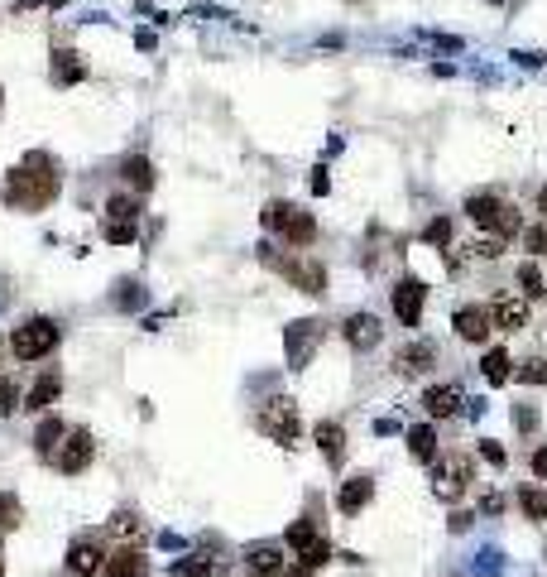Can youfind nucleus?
Here are the masks:
<instances>
[{
    "instance_id": "1",
    "label": "nucleus",
    "mask_w": 547,
    "mask_h": 577,
    "mask_svg": "<svg viewBox=\"0 0 547 577\" xmlns=\"http://www.w3.org/2000/svg\"><path fill=\"white\" fill-rule=\"evenodd\" d=\"M58 188H63L58 164H53L48 155H25L10 169V178H5V202L15 212H39V208H48V202L58 198Z\"/></svg>"
},
{
    "instance_id": "2",
    "label": "nucleus",
    "mask_w": 547,
    "mask_h": 577,
    "mask_svg": "<svg viewBox=\"0 0 547 577\" xmlns=\"http://www.w3.org/2000/svg\"><path fill=\"white\" fill-rule=\"evenodd\" d=\"M255 428H259L264 438H274L279 448H293L298 433H303V419H298V404H293L289 395H274V400H264V404H259Z\"/></svg>"
},
{
    "instance_id": "3",
    "label": "nucleus",
    "mask_w": 547,
    "mask_h": 577,
    "mask_svg": "<svg viewBox=\"0 0 547 577\" xmlns=\"http://www.w3.org/2000/svg\"><path fill=\"white\" fill-rule=\"evenodd\" d=\"M466 217L476 221V227H489L500 240L523 231L519 208H514V202H504V198H495V193H476V198H466Z\"/></svg>"
},
{
    "instance_id": "4",
    "label": "nucleus",
    "mask_w": 547,
    "mask_h": 577,
    "mask_svg": "<svg viewBox=\"0 0 547 577\" xmlns=\"http://www.w3.org/2000/svg\"><path fill=\"white\" fill-rule=\"evenodd\" d=\"M264 227L279 231L293 251H303V246H312V240H317V221H312V212L293 208V202H269V208H264Z\"/></svg>"
},
{
    "instance_id": "5",
    "label": "nucleus",
    "mask_w": 547,
    "mask_h": 577,
    "mask_svg": "<svg viewBox=\"0 0 547 577\" xmlns=\"http://www.w3.org/2000/svg\"><path fill=\"white\" fill-rule=\"evenodd\" d=\"M259 260H264L269 270H279V274H284L293 289H303V294H322V289H327V274H322V265H317V260L279 255L274 246H259Z\"/></svg>"
},
{
    "instance_id": "6",
    "label": "nucleus",
    "mask_w": 547,
    "mask_h": 577,
    "mask_svg": "<svg viewBox=\"0 0 547 577\" xmlns=\"http://www.w3.org/2000/svg\"><path fill=\"white\" fill-rule=\"evenodd\" d=\"M58 337H63V327L53 323V318H29V323H20L15 327V337H10V351L20 361H44L53 347H58Z\"/></svg>"
},
{
    "instance_id": "7",
    "label": "nucleus",
    "mask_w": 547,
    "mask_h": 577,
    "mask_svg": "<svg viewBox=\"0 0 547 577\" xmlns=\"http://www.w3.org/2000/svg\"><path fill=\"white\" fill-rule=\"evenodd\" d=\"M91 457H97V443H91L87 428H68V438H63V448L53 453V467H58L63 476H78L91 467Z\"/></svg>"
},
{
    "instance_id": "8",
    "label": "nucleus",
    "mask_w": 547,
    "mask_h": 577,
    "mask_svg": "<svg viewBox=\"0 0 547 577\" xmlns=\"http://www.w3.org/2000/svg\"><path fill=\"white\" fill-rule=\"evenodd\" d=\"M423 304H427V284L423 279H399L394 284V318L404 327H418L423 323Z\"/></svg>"
},
{
    "instance_id": "9",
    "label": "nucleus",
    "mask_w": 547,
    "mask_h": 577,
    "mask_svg": "<svg viewBox=\"0 0 547 577\" xmlns=\"http://www.w3.org/2000/svg\"><path fill=\"white\" fill-rule=\"evenodd\" d=\"M317 342H322V323H317V318L293 323V327H289V337H284V347H289V366H293V370H303V366L312 361Z\"/></svg>"
},
{
    "instance_id": "10",
    "label": "nucleus",
    "mask_w": 547,
    "mask_h": 577,
    "mask_svg": "<svg viewBox=\"0 0 547 577\" xmlns=\"http://www.w3.org/2000/svg\"><path fill=\"white\" fill-rule=\"evenodd\" d=\"M245 572L250 577H284V544L264 539V544L245 549Z\"/></svg>"
},
{
    "instance_id": "11",
    "label": "nucleus",
    "mask_w": 547,
    "mask_h": 577,
    "mask_svg": "<svg viewBox=\"0 0 547 577\" xmlns=\"http://www.w3.org/2000/svg\"><path fill=\"white\" fill-rule=\"evenodd\" d=\"M342 337H346V347H355V351H370V347H380L384 327H380V318H374V313H351V318L342 323Z\"/></svg>"
},
{
    "instance_id": "12",
    "label": "nucleus",
    "mask_w": 547,
    "mask_h": 577,
    "mask_svg": "<svg viewBox=\"0 0 547 577\" xmlns=\"http://www.w3.org/2000/svg\"><path fill=\"white\" fill-rule=\"evenodd\" d=\"M374 500V476L370 472H355V476H346L342 481V496H336V510L342 515H361L365 506Z\"/></svg>"
},
{
    "instance_id": "13",
    "label": "nucleus",
    "mask_w": 547,
    "mask_h": 577,
    "mask_svg": "<svg viewBox=\"0 0 547 577\" xmlns=\"http://www.w3.org/2000/svg\"><path fill=\"white\" fill-rule=\"evenodd\" d=\"M432 476H437V496H447V500H457L466 486H470V462L466 457H447V462H432Z\"/></svg>"
},
{
    "instance_id": "14",
    "label": "nucleus",
    "mask_w": 547,
    "mask_h": 577,
    "mask_svg": "<svg viewBox=\"0 0 547 577\" xmlns=\"http://www.w3.org/2000/svg\"><path fill=\"white\" fill-rule=\"evenodd\" d=\"M106 549L97 544V539H78V544L68 549V572H78V577H97L106 568Z\"/></svg>"
},
{
    "instance_id": "15",
    "label": "nucleus",
    "mask_w": 547,
    "mask_h": 577,
    "mask_svg": "<svg viewBox=\"0 0 547 577\" xmlns=\"http://www.w3.org/2000/svg\"><path fill=\"white\" fill-rule=\"evenodd\" d=\"M461 385H427V395H423V409H427V419H457L461 414Z\"/></svg>"
},
{
    "instance_id": "16",
    "label": "nucleus",
    "mask_w": 547,
    "mask_h": 577,
    "mask_svg": "<svg viewBox=\"0 0 547 577\" xmlns=\"http://www.w3.org/2000/svg\"><path fill=\"white\" fill-rule=\"evenodd\" d=\"M432 361H437V351H432L427 342H408L394 351V376H423V370H432Z\"/></svg>"
},
{
    "instance_id": "17",
    "label": "nucleus",
    "mask_w": 547,
    "mask_h": 577,
    "mask_svg": "<svg viewBox=\"0 0 547 577\" xmlns=\"http://www.w3.org/2000/svg\"><path fill=\"white\" fill-rule=\"evenodd\" d=\"M101 577H149V558L135 544H125V549H116V553L106 558Z\"/></svg>"
},
{
    "instance_id": "18",
    "label": "nucleus",
    "mask_w": 547,
    "mask_h": 577,
    "mask_svg": "<svg viewBox=\"0 0 547 577\" xmlns=\"http://www.w3.org/2000/svg\"><path fill=\"white\" fill-rule=\"evenodd\" d=\"M312 438H317V453H322L331 467H342V462H346V428L331 423V419H322V423L312 428Z\"/></svg>"
},
{
    "instance_id": "19",
    "label": "nucleus",
    "mask_w": 547,
    "mask_h": 577,
    "mask_svg": "<svg viewBox=\"0 0 547 577\" xmlns=\"http://www.w3.org/2000/svg\"><path fill=\"white\" fill-rule=\"evenodd\" d=\"M489 323H495L500 332L528 327V299H495V304H489Z\"/></svg>"
},
{
    "instance_id": "20",
    "label": "nucleus",
    "mask_w": 547,
    "mask_h": 577,
    "mask_svg": "<svg viewBox=\"0 0 547 577\" xmlns=\"http://www.w3.org/2000/svg\"><path fill=\"white\" fill-rule=\"evenodd\" d=\"M58 395H63V376H58V370H44V376L29 385L25 409H34V414H44V409H48L53 400H58Z\"/></svg>"
},
{
    "instance_id": "21",
    "label": "nucleus",
    "mask_w": 547,
    "mask_h": 577,
    "mask_svg": "<svg viewBox=\"0 0 547 577\" xmlns=\"http://www.w3.org/2000/svg\"><path fill=\"white\" fill-rule=\"evenodd\" d=\"M63 438H68V423L48 414V419H44L39 428H34V453H39V457H48V462H53V453H58V448H63Z\"/></svg>"
},
{
    "instance_id": "22",
    "label": "nucleus",
    "mask_w": 547,
    "mask_h": 577,
    "mask_svg": "<svg viewBox=\"0 0 547 577\" xmlns=\"http://www.w3.org/2000/svg\"><path fill=\"white\" fill-rule=\"evenodd\" d=\"M489 327H495V323H489V313L476 308V304L457 313V337H466V342H485V337H489Z\"/></svg>"
},
{
    "instance_id": "23",
    "label": "nucleus",
    "mask_w": 547,
    "mask_h": 577,
    "mask_svg": "<svg viewBox=\"0 0 547 577\" xmlns=\"http://www.w3.org/2000/svg\"><path fill=\"white\" fill-rule=\"evenodd\" d=\"M82 78H87L82 53H72V48H58V53H53V82H58V87H72V82H82Z\"/></svg>"
},
{
    "instance_id": "24",
    "label": "nucleus",
    "mask_w": 547,
    "mask_h": 577,
    "mask_svg": "<svg viewBox=\"0 0 547 577\" xmlns=\"http://www.w3.org/2000/svg\"><path fill=\"white\" fill-rule=\"evenodd\" d=\"M404 443L418 462H437V433H432V423H413L404 433Z\"/></svg>"
},
{
    "instance_id": "25",
    "label": "nucleus",
    "mask_w": 547,
    "mask_h": 577,
    "mask_svg": "<svg viewBox=\"0 0 547 577\" xmlns=\"http://www.w3.org/2000/svg\"><path fill=\"white\" fill-rule=\"evenodd\" d=\"M121 183H125V188H135V193H149V188H154V169H149V159H144V155H130V159L121 164Z\"/></svg>"
},
{
    "instance_id": "26",
    "label": "nucleus",
    "mask_w": 547,
    "mask_h": 577,
    "mask_svg": "<svg viewBox=\"0 0 547 577\" xmlns=\"http://www.w3.org/2000/svg\"><path fill=\"white\" fill-rule=\"evenodd\" d=\"M519 510H523V519L542 525V519H547V491H542V486H523V491H519Z\"/></svg>"
},
{
    "instance_id": "27",
    "label": "nucleus",
    "mask_w": 547,
    "mask_h": 577,
    "mask_svg": "<svg viewBox=\"0 0 547 577\" xmlns=\"http://www.w3.org/2000/svg\"><path fill=\"white\" fill-rule=\"evenodd\" d=\"M509 366H514V361H509V351H504V347H489V351H485V361H480V370H485V380H489V385H504V380H509Z\"/></svg>"
},
{
    "instance_id": "28",
    "label": "nucleus",
    "mask_w": 547,
    "mask_h": 577,
    "mask_svg": "<svg viewBox=\"0 0 547 577\" xmlns=\"http://www.w3.org/2000/svg\"><path fill=\"white\" fill-rule=\"evenodd\" d=\"M144 299H149V294H144V284H135V279H125V284H116V299H110V304H116L121 313H135V308H144Z\"/></svg>"
},
{
    "instance_id": "29",
    "label": "nucleus",
    "mask_w": 547,
    "mask_h": 577,
    "mask_svg": "<svg viewBox=\"0 0 547 577\" xmlns=\"http://www.w3.org/2000/svg\"><path fill=\"white\" fill-rule=\"evenodd\" d=\"M312 539H322V534H317V525H312V515H303V519H293V525H289V549H293V558L303 553Z\"/></svg>"
},
{
    "instance_id": "30",
    "label": "nucleus",
    "mask_w": 547,
    "mask_h": 577,
    "mask_svg": "<svg viewBox=\"0 0 547 577\" xmlns=\"http://www.w3.org/2000/svg\"><path fill=\"white\" fill-rule=\"evenodd\" d=\"M174 572H183V577H226V563H206V558H178Z\"/></svg>"
},
{
    "instance_id": "31",
    "label": "nucleus",
    "mask_w": 547,
    "mask_h": 577,
    "mask_svg": "<svg viewBox=\"0 0 547 577\" xmlns=\"http://www.w3.org/2000/svg\"><path fill=\"white\" fill-rule=\"evenodd\" d=\"M106 217H110V221H140V198L116 193V198L106 202Z\"/></svg>"
},
{
    "instance_id": "32",
    "label": "nucleus",
    "mask_w": 547,
    "mask_h": 577,
    "mask_svg": "<svg viewBox=\"0 0 547 577\" xmlns=\"http://www.w3.org/2000/svg\"><path fill=\"white\" fill-rule=\"evenodd\" d=\"M20 519H25L20 496H15V491H0V534H5V529H15Z\"/></svg>"
},
{
    "instance_id": "33",
    "label": "nucleus",
    "mask_w": 547,
    "mask_h": 577,
    "mask_svg": "<svg viewBox=\"0 0 547 577\" xmlns=\"http://www.w3.org/2000/svg\"><path fill=\"white\" fill-rule=\"evenodd\" d=\"M519 289H523V299L533 304V299H542L547 294V284H542V270L538 265H519Z\"/></svg>"
},
{
    "instance_id": "34",
    "label": "nucleus",
    "mask_w": 547,
    "mask_h": 577,
    "mask_svg": "<svg viewBox=\"0 0 547 577\" xmlns=\"http://www.w3.org/2000/svg\"><path fill=\"white\" fill-rule=\"evenodd\" d=\"M327 558H331V539H312V544H308L303 553H298V563H303L308 572H317V568L327 563Z\"/></svg>"
},
{
    "instance_id": "35",
    "label": "nucleus",
    "mask_w": 547,
    "mask_h": 577,
    "mask_svg": "<svg viewBox=\"0 0 547 577\" xmlns=\"http://www.w3.org/2000/svg\"><path fill=\"white\" fill-rule=\"evenodd\" d=\"M15 409H20V385L15 376H0V419H10Z\"/></svg>"
},
{
    "instance_id": "36",
    "label": "nucleus",
    "mask_w": 547,
    "mask_h": 577,
    "mask_svg": "<svg viewBox=\"0 0 547 577\" xmlns=\"http://www.w3.org/2000/svg\"><path fill=\"white\" fill-rule=\"evenodd\" d=\"M519 380L523 385H547V357H528L519 366Z\"/></svg>"
},
{
    "instance_id": "37",
    "label": "nucleus",
    "mask_w": 547,
    "mask_h": 577,
    "mask_svg": "<svg viewBox=\"0 0 547 577\" xmlns=\"http://www.w3.org/2000/svg\"><path fill=\"white\" fill-rule=\"evenodd\" d=\"M116 539H135V529H140V515L135 510H121V515H110V525H106Z\"/></svg>"
},
{
    "instance_id": "38",
    "label": "nucleus",
    "mask_w": 547,
    "mask_h": 577,
    "mask_svg": "<svg viewBox=\"0 0 547 577\" xmlns=\"http://www.w3.org/2000/svg\"><path fill=\"white\" fill-rule=\"evenodd\" d=\"M135 236H140V221H106V240H116V246H130Z\"/></svg>"
},
{
    "instance_id": "39",
    "label": "nucleus",
    "mask_w": 547,
    "mask_h": 577,
    "mask_svg": "<svg viewBox=\"0 0 547 577\" xmlns=\"http://www.w3.org/2000/svg\"><path fill=\"white\" fill-rule=\"evenodd\" d=\"M466 251L476 255V260H500V255H504V240H500V236H485V240H470Z\"/></svg>"
},
{
    "instance_id": "40",
    "label": "nucleus",
    "mask_w": 547,
    "mask_h": 577,
    "mask_svg": "<svg viewBox=\"0 0 547 577\" xmlns=\"http://www.w3.org/2000/svg\"><path fill=\"white\" fill-rule=\"evenodd\" d=\"M514 423L523 428V433H528V428H538V409L533 404H514Z\"/></svg>"
},
{
    "instance_id": "41",
    "label": "nucleus",
    "mask_w": 547,
    "mask_h": 577,
    "mask_svg": "<svg viewBox=\"0 0 547 577\" xmlns=\"http://www.w3.org/2000/svg\"><path fill=\"white\" fill-rule=\"evenodd\" d=\"M480 457L489 462V467H504V448H500V443H489V438L480 443Z\"/></svg>"
},
{
    "instance_id": "42",
    "label": "nucleus",
    "mask_w": 547,
    "mask_h": 577,
    "mask_svg": "<svg viewBox=\"0 0 547 577\" xmlns=\"http://www.w3.org/2000/svg\"><path fill=\"white\" fill-rule=\"evenodd\" d=\"M523 240H528V251H547V227H528Z\"/></svg>"
},
{
    "instance_id": "43",
    "label": "nucleus",
    "mask_w": 547,
    "mask_h": 577,
    "mask_svg": "<svg viewBox=\"0 0 547 577\" xmlns=\"http://www.w3.org/2000/svg\"><path fill=\"white\" fill-rule=\"evenodd\" d=\"M427 240H451V221H447V217H437V221L427 227Z\"/></svg>"
},
{
    "instance_id": "44",
    "label": "nucleus",
    "mask_w": 547,
    "mask_h": 577,
    "mask_svg": "<svg viewBox=\"0 0 547 577\" xmlns=\"http://www.w3.org/2000/svg\"><path fill=\"white\" fill-rule=\"evenodd\" d=\"M533 476H538V481H547V448H538V453H533Z\"/></svg>"
},
{
    "instance_id": "45",
    "label": "nucleus",
    "mask_w": 547,
    "mask_h": 577,
    "mask_svg": "<svg viewBox=\"0 0 547 577\" xmlns=\"http://www.w3.org/2000/svg\"><path fill=\"white\" fill-rule=\"evenodd\" d=\"M284 577H312V572H308V568H303V563H298V568H293V572H289V568H284Z\"/></svg>"
},
{
    "instance_id": "46",
    "label": "nucleus",
    "mask_w": 547,
    "mask_h": 577,
    "mask_svg": "<svg viewBox=\"0 0 547 577\" xmlns=\"http://www.w3.org/2000/svg\"><path fill=\"white\" fill-rule=\"evenodd\" d=\"M538 212H542V221H547V188L538 193Z\"/></svg>"
},
{
    "instance_id": "47",
    "label": "nucleus",
    "mask_w": 547,
    "mask_h": 577,
    "mask_svg": "<svg viewBox=\"0 0 547 577\" xmlns=\"http://www.w3.org/2000/svg\"><path fill=\"white\" fill-rule=\"evenodd\" d=\"M0 577H5V558H0Z\"/></svg>"
},
{
    "instance_id": "48",
    "label": "nucleus",
    "mask_w": 547,
    "mask_h": 577,
    "mask_svg": "<svg viewBox=\"0 0 547 577\" xmlns=\"http://www.w3.org/2000/svg\"><path fill=\"white\" fill-rule=\"evenodd\" d=\"M489 5H504V0H489Z\"/></svg>"
}]
</instances>
